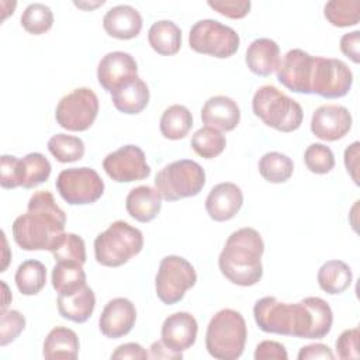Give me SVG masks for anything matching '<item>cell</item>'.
Masks as SVG:
<instances>
[{
	"label": "cell",
	"instance_id": "obj_1",
	"mask_svg": "<svg viewBox=\"0 0 360 360\" xmlns=\"http://www.w3.org/2000/svg\"><path fill=\"white\" fill-rule=\"evenodd\" d=\"M253 316L263 332L301 339H322L333 323L329 304L319 297H307L295 304L263 297L256 301Z\"/></svg>",
	"mask_w": 360,
	"mask_h": 360
},
{
	"label": "cell",
	"instance_id": "obj_2",
	"mask_svg": "<svg viewBox=\"0 0 360 360\" xmlns=\"http://www.w3.org/2000/svg\"><path fill=\"white\" fill-rule=\"evenodd\" d=\"M66 214L49 191L31 195L27 212L17 217L11 231L15 243L24 250H52L65 233Z\"/></svg>",
	"mask_w": 360,
	"mask_h": 360
},
{
	"label": "cell",
	"instance_id": "obj_3",
	"mask_svg": "<svg viewBox=\"0 0 360 360\" xmlns=\"http://www.w3.org/2000/svg\"><path fill=\"white\" fill-rule=\"evenodd\" d=\"M264 242L260 233L249 226L232 232L219 253L218 266L225 278L240 287L257 284L263 276L262 256Z\"/></svg>",
	"mask_w": 360,
	"mask_h": 360
},
{
	"label": "cell",
	"instance_id": "obj_4",
	"mask_svg": "<svg viewBox=\"0 0 360 360\" xmlns=\"http://www.w3.org/2000/svg\"><path fill=\"white\" fill-rule=\"evenodd\" d=\"M248 338L246 322L240 312L224 308L210 321L205 333V347L218 360H235L242 356Z\"/></svg>",
	"mask_w": 360,
	"mask_h": 360
},
{
	"label": "cell",
	"instance_id": "obj_5",
	"mask_svg": "<svg viewBox=\"0 0 360 360\" xmlns=\"http://www.w3.org/2000/svg\"><path fill=\"white\" fill-rule=\"evenodd\" d=\"M252 110L267 127L280 132L298 129L304 118L301 105L271 84H264L256 90L252 98Z\"/></svg>",
	"mask_w": 360,
	"mask_h": 360
},
{
	"label": "cell",
	"instance_id": "obj_6",
	"mask_svg": "<svg viewBox=\"0 0 360 360\" xmlns=\"http://www.w3.org/2000/svg\"><path fill=\"white\" fill-rule=\"evenodd\" d=\"M143 248L142 232L125 221L112 222L94 239L97 263L105 267H120Z\"/></svg>",
	"mask_w": 360,
	"mask_h": 360
},
{
	"label": "cell",
	"instance_id": "obj_7",
	"mask_svg": "<svg viewBox=\"0 0 360 360\" xmlns=\"http://www.w3.org/2000/svg\"><path fill=\"white\" fill-rule=\"evenodd\" d=\"M205 184V172L200 163L181 159L166 165L155 177V187L166 201L197 195Z\"/></svg>",
	"mask_w": 360,
	"mask_h": 360
},
{
	"label": "cell",
	"instance_id": "obj_8",
	"mask_svg": "<svg viewBox=\"0 0 360 360\" xmlns=\"http://www.w3.org/2000/svg\"><path fill=\"white\" fill-rule=\"evenodd\" d=\"M239 42L240 38L233 28L211 18L197 21L188 34V44L193 51L219 59L236 53Z\"/></svg>",
	"mask_w": 360,
	"mask_h": 360
},
{
	"label": "cell",
	"instance_id": "obj_9",
	"mask_svg": "<svg viewBox=\"0 0 360 360\" xmlns=\"http://www.w3.org/2000/svg\"><path fill=\"white\" fill-rule=\"evenodd\" d=\"M195 283L197 273L184 257L169 255L160 260L155 277V290L163 304L173 305L181 301L186 291L194 287Z\"/></svg>",
	"mask_w": 360,
	"mask_h": 360
},
{
	"label": "cell",
	"instance_id": "obj_10",
	"mask_svg": "<svg viewBox=\"0 0 360 360\" xmlns=\"http://www.w3.org/2000/svg\"><path fill=\"white\" fill-rule=\"evenodd\" d=\"M98 114L97 94L89 87H79L63 96L55 111L56 122L73 132L89 129Z\"/></svg>",
	"mask_w": 360,
	"mask_h": 360
},
{
	"label": "cell",
	"instance_id": "obj_11",
	"mask_svg": "<svg viewBox=\"0 0 360 360\" xmlns=\"http://www.w3.org/2000/svg\"><path fill=\"white\" fill-rule=\"evenodd\" d=\"M60 197L70 205L96 202L104 193V181L94 169L70 167L62 170L55 181Z\"/></svg>",
	"mask_w": 360,
	"mask_h": 360
},
{
	"label": "cell",
	"instance_id": "obj_12",
	"mask_svg": "<svg viewBox=\"0 0 360 360\" xmlns=\"http://www.w3.org/2000/svg\"><path fill=\"white\" fill-rule=\"evenodd\" d=\"M352 83L353 73L343 60L315 56L311 94H318L323 98H339L349 93Z\"/></svg>",
	"mask_w": 360,
	"mask_h": 360
},
{
	"label": "cell",
	"instance_id": "obj_13",
	"mask_svg": "<svg viewBox=\"0 0 360 360\" xmlns=\"http://www.w3.org/2000/svg\"><path fill=\"white\" fill-rule=\"evenodd\" d=\"M103 169L117 183L138 181L150 174L145 153L136 145H124L108 153L103 160Z\"/></svg>",
	"mask_w": 360,
	"mask_h": 360
},
{
	"label": "cell",
	"instance_id": "obj_14",
	"mask_svg": "<svg viewBox=\"0 0 360 360\" xmlns=\"http://www.w3.org/2000/svg\"><path fill=\"white\" fill-rule=\"evenodd\" d=\"M315 56L302 49H290L276 69L277 80L288 90L311 94V76Z\"/></svg>",
	"mask_w": 360,
	"mask_h": 360
},
{
	"label": "cell",
	"instance_id": "obj_15",
	"mask_svg": "<svg viewBox=\"0 0 360 360\" xmlns=\"http://www.w3.org/2000/svg\"><path fill=\"white\" fill-rule=\"evenodd\" d=\"M352 128V114L339 104H325L318 107L311 118V132L328 142L342 139Z\"/></svg>",
	"mask_w": 360,
	"mask_h": 360
},
{
	"label": "cell",
	"instance_id": "obj_16",
	"mask_svg": "<svg viewBox=\"0 0 360 360\" xmlns=\"http://www.w3.org/2000/svg\"><path fill=\"white\" fill-rule=\"evenodd\" d=\"M136 321L135 305L124 297L110 300L101 311L98 328L105 338L118 339L128 335Z\"/></svg>",
	"mask_w": 360,
	"mask_h": 360
},
{
	"label": "cell",
	"instance_id": "obj_17",
	"mask_svg": "<svg viewBox=\"0 0 360 360\" xmlns=\"http://www.w3.org/2000/svg\"><path fill=\"white\" fill-rule=\"evenodd\" d=\"M135 76H138V63L128 52H108L97 66L98 83L108 93Z\"/></svg>",
	"mask_w": 360,
	"mask_h": 360
},
{
	"label": "cell",
	"instance_id": "obj_18",
	"mask_svg": "<svg viewBox=\"0 0 360 360\" xmlns=\"http://www.w3.org/2000/svg\"><path fill=\"white\" fill-rule=\"evenodd\" d=\"M198 323L188 312H174L162 323V342L176 353L190 349L197 339Z\"/></svg>",
	"mask_w": 360,
	"mask_h": 360
},
{
	"label": "cell",
	"instance_id": "obj_19",
	"mask_svg": "<svg viewBox=\"0 0 360 360\" xmlns=\"http://www.w3.org/2000/svg\"><path fill=\"white\" fill-rule=\"evenodd\" d=\"M242 204L243 193L239 186L231 181L215 184L205 198L207 214L217 222L232 219L242 208Z\"/></svg>",
	"mask_w": 360,
	"mask_h": 360
},
{
	"label": "cell",
	"instance_id": "obj_20",
	"mask_svg": "<svg viewBox=\"0 0 360 360\" xmlns=\"http://www.w3.org/2000/svg\"><path fill=\"white\" fill-rule=\"evenodd\" d=\"M201 120L207 127L218 131H232L240 121V110L236 101L228 96L210 97L201 108Z\"/></svg>",
	"mask_w": 360,
	"mask_h": 360
},
{
	"label": "cell",
	"instance_id": "obj_21",
	"mask_svg": "<svg viewBox=\"0 0 360 360\" xmlns=\"http://www.w3.org/2000/svg\"><path fill=\"white\" fill-rule=\"evenodd\" d=\"M142 15L129 4L111 7L103 17L104 31L117 39H132L142 30Z\"/></svg>",
	"mask_w": 360,
	"mask_h": 360
},
{
	"label": "cell",
	"instance_id": "obj_22",
	"mask_svg": "<svg viewBox=\"0 0 360 360\" xmlns=\"http://www.w3.org/2000/svg\"><path fill=\"white\" fill-rule=\"evenodd\" d=\"M114 107L124 114H139L149 103L148 84L139 77H131L111 93Z\"/></svg>",
	"mask_w": 360,
	"mask_h": 360
},
{
	"label": "cell",
	"instance_id": "obj_23",
	"mask_svg": "<svg viewBox=\"0 0 360 360\" xmlns=\"http://www.w3.org/2000/svg\"><path fill=\"white\" fill-rule=\"evenodd\" d=\"M249 70L257 76L271 75L280 62V48L270 38H257L246 49L245 56Z\"/></svg>",
	"mask_w": 360,
	"mask_h": 360
},
{
	"label": "cell",
	"instance_id": "obj_24",
	"mask_svg": "<svg viewBox=\"0 0 360 360\" xmlns=\"http://www.w3.org/2000/svg\"><path fill=\"white\" fill-rule=\"evenodd\" d=\"M125 208L129 217L138 222H149L160 212L162 197L159 191L150 186H138L128 193Z\"/></svg>",
	"mask_w": 360,
	"mask_h": 360
},
{
	"label": "cell",
	"instance_id": "obj_25",
	"mask_svg": "<svg viewBox=\"0 0 360 360\" xmlns=\"http://www.w3.org/2000/svg\"><path fill=\"white\" fill-rule=\"evenodd\" d=\"M96 307L93 290L86 284L73 294L58 295V312L62 318L76 323L86 322Z\"/></svg>",
	"mask_w": 360,
	"mask_h": 360
},
{
	"label": "cell",
	"instance_id": "obj_26",
	"mask_svg": "<svg viewBox=\"0 0 360 360\" xmlns=\"http://www.w3.org/2000/svg\"><path fill=\"white\" fill-rule=\"evenodd\" d=\"M79 338L75 330L56 326L45 338L42 356L46 360H75L79 354Z\"/></svg>",
	"mask_w": 360,
	"mask_h": 360
},
{
	"label": "cell",
	"instance_id": "obj_27",
	"mask_svg": "<svg viewBox=\"0 0 360 360\" xmlns=\"http://www.w3.org/2000/svg\"><path fill=\"white\" fill-rule=\"evenodd\" d=\"M148 41L159 55H176L181 48V30L170 20H159L150 25Z\"/></svg>",
	"mask_w": 360,
	"mask_h": 360
},
{
	"label": "cell",
	"instance_id": "obj_28",
	"mask_svg": "<svg viewBox=\"0 0 360 360\" xmlns=\"http://www.w3.org/2000/svg\"><path fill=\"white\" fill-rule=\"evenodd\" d=\"M318 284L322 291L330 295L342 294L352 284L353 276L349 264L342 260H328L318 270Z\"/></svg>",
	"mask_w": 360,
	"mask_h": 360
},
{
	"label": "cell",
	"instance_id": "obj_29",
	"mask_svg": "<svg viewBox=\"0 0 360 360\" xmlns=\"http://www.w3.org/2000/svg\"><path fill=\"white\" fill-rule=\"evenodd\" d=\"M52 287L58 294L69 295L86 285V273L83 264L70 262H56L52 269Z\"/></svg>",
	"mask_w": 360,
	"mask_h": 360
},
{
	"label": "cell",
	"instance_id": "obj_30",
	"mask_svg": "<svg viewBox=\"0 0 360 360\" xmlns=\"http://www.w3.org/2000/svg\"><path fill=\"white\" fill-rule=\"evenodd\" d=\"M159 127L166 139H183L193 127V115L186 105L173 104L163 111Z\"/></svg>",
	"mask_w": 360,
	"mask_h": 360
},
{
	"label": "cell",
	"instance_id": "obj_31",
	"mask_svg": "<svg viewBox=\"0 0 360 360\" xmlns=\"http://www.w3.org/2000/svg\"><path fill=\"white\" fill-rule=\"evenodd\" d=\"M14 281L22 295H35L45 287L46 269L39 260H25L17 267Z\"/></svg>",
	"mask_w": 360,
	"mask_h": 360
},
{
	"label": "cell",
	"instance_id": "obj_32",
	"mask_svg": "<svg viewBox=\"0 0 360 360\" xmlns=\"http://www.w3.org/2000/svg\"><path fill=\"white\" fill-rule=\"evenodd\" d=\"M294 172L292 160L280 152H267L259 160V173L269 183H285Z\"/></svg>",
	"mask_w": 360,
	"mask_h": 360
},
{
	"label": "cell",
	"instance_id": "obj_33",
	"mask_svg": "<svg viewBox=\"0 0 360 360\" xmlns=\"http://www.w3.org/2000/svg\"><path fill=\"white\" fill-rule=\"evenodd\" d=\"M226 146L225 135L211 127H202L197 129L191 138V148L193 150L204 158V159H214L224 152Z\"/></svg>",
	"mask_w": 360,
	"mask_h": 360
},
{
	"label": "cell",
	"instance_id": "obj_34",
	"mask_svg": "<svg viewBox=\"0 0 360 360\" xmlns=\"http://www.w3.org/2000/svg\"><path fill=\"white\" fill-rule=\"evenodd\" d=\"M325 18L335 27L356 25L360 20L359 0H330L323 7Z\"/></svg>",
	"mask_w": 360,
	"mask_h": 360
},
{
	"label": "cell",
	"instance_id": "obj_35",
	"mask_svg": "<svg viewBox=\"0 0 360 360\" xmlns=\"http://www.w3.org/2000/svg\"><path fill=\"white\" fill-rule=\"evenodd\" d=\"M48 150L58 162L70 163L84 156V142L79 136L56 134L48 141Z\"/></svg>",
	"mask_w": 360,
	"mask_h": 360
},
{
	"label": "cell",
	"instance_id": "obj_36",
	"mask_svg": "<svg viewBox=\"0 0 360 360\" xmlns=\"http://www.w3.org/2000/svg\"><path fill=\"white\" fill-rule=\"evenodd\" d=\"M20 21L27 32L32 35H41L52 28L53 13L44 3H31L22 11Z\"/></svg>",
	"mask_w": 360,
	"mask_h": 360
},
{
	"label": "cell",
	"instance_id": "obj_37",
	"mask_svg": "<svg viewBox=\"0 0 360 360\" xmlns=\"http://www.w3.org/2000/svg\"><path fill=\"white\" fill-rule=\"evenodd\" d=\"M51 253L56 262H70L79 264L86 263L84 240L76 233H63Z\"/></svg>",
	"mask_w": 360,
	"mask_h": 360
},
{
	"label": "cell",
	"instance_id": "obj_38",
	"mask_svg": "<svg viewBox=\"0 0 360 360\" xmlns=\"http://www.w3.org/2000/svg\"><path fill=\"white\" fill-rule=\"evenodd\" d=\"M22 163H24V184H22V187L27 190L42 184L51 176L52 166H51L49 160L42 153H38V152L28 153L22 158Z\"/></svg>",
	"mask_w": 360,
	"mask_h": 360
},
{
	"label": "cell",
	"instance_id": "obj_39",
	"mask_svg": "<svg viewBox=\"0 0 360 360\" xmlns=\"http://www.w3.org/2000/svg\"><path fill=\"white\" fill-rule=\"evenodd\" d=\"M307 169L315 174H326L335 166V156L329 146L323 143H311L304 152Z\"/></svg>",
	"mask_w": 360,
	"mask_h": 360
},
{
	"label": "cell",
	"instance_id": "obj_40",
	"mask_svg": "<svg viewBox=\"0 0 360 360\" xmlns=\"http://www.w3.org/2000/svg\"><path fill=\"white\" fill-rule=\"evenodd\" d=\"M0 184L3 188L22 187L24 184V163L15 156L3 155L0 159Z\"/></svg>",
	"mask_w": 360,
	"mask_h": 360
},
{
	"label": "cell",
	"instance_id": "obj_41",
	"mask_svg": "<svg viewBox=\"0 0 360 360\" xmlns=\"http://www.w3.org/2000/svg\"><path fill=\"white\" fill-rule=\"evenodd\" d=\"M25 328V318L15 309H4L0 316V346L14 342Z\"/></svg>",
	"mask_w": 360,
	"mask_h": 360
},
{
	"label": "cell",
	"instance_id": "obj_42",
	"mask_svg": "<svg viewBox=\"0 0 360 360\" xmlns=\"http://www.w3.org/2000/svg\"><path fill=\"white\" fill-rule=\"evenodd\" d=\"M207 4L217 13L233 20L248 15L252 7L249 0H208Z\"/></svg>",
	"mask_w": 360,
	"mask_h": 360
},
{
	"label": "cell",
	"instance_id": "obj_43",
	"mask_svg": "<svg viewBox=\"0 0 360 360\" xmlns=\"http://www.w3.org/2000/svg\"><path fill=\"white\" fill-rule=\"evenodd\" d=\"M359 338L360 332L357 328L343 330L336 340V354L342 360L357 359L359 353Z\"/></svg>",
	"mask_w": 360,
	"mask_h": 360
},
{
	"label": "cell",
	"instance_id": "obj_44",
	"mask_svg": "<svg viewBox=\"0 0 360 360\" xmlns=\"http://www.w3.org/2000/svg\"><path fill=\"white\" fill-rule=\"evenodd\" d=\"M256 360H287L288 354L284 345L274 340H263L256 346Z\"/></svg>",
	"mask_w": 360,
	"mask_h": 360
},
{
	"label": "cell",
	"instance_id": "obj_45",
	"mask_svg": "<svg viewBox=\"0 0 360 360\" xmlns=\"http://www.w3.org/2000/svg\"><path fill=\"white\" fill-rule=\"evenodd\" d=\"M149 357V353L139 345V343H124L120 345L112 353H111V359L117 360V359H134V360H145Z\"/></svg>",
	"mask_w": 360,
	"mask_h": 360
},
{
	"label": "cell",
	"instance_id": "obj_46",
	"mask_svg": "<svg viewBox=\"0 0 360 360\" xmlns=\"http://www.w3.org/2000/svg\"><path fill=\"white\" fill-rule=\"evenodd\" d=\"M359 44H360V31L347 32L340 38V51L343 52V55L350 58L354 63L360 62Z\"/></svg>",
	"mask_w": 360,
	"mask_h": 360
},
{
	"label": "cell",
	"instance_id": "obj_47",
	"mask_svg": "<svg viewBox=\"0 0 360 360\" xmlns=\"http://www.w3.org/2000/svg\"><path fill=\"white\" fill-rule=\"evenodd\" d=\"M335 354L329 349V346L323 343H312L308 346L301 347L298 353V360H308V359H333Z\"/></svg>",
	"mask_w": 360,
	"mask_h": 360
},
{
	"label": "cell",
	"instance_id": "obj_48",
	"mask_svg": "<svg viewBox=\"0 0 360 360\" xmlns=\"http://www.w3.org/2000/svg\"><path fill=\"white\" fill-rule=\"evenodd\" d=\"M359 142H353L350 146L346 148L345 150V166L347 169V173L352 176L353 181L359 184V177H357V170H359Z\"/></svg>",
	"mask_w": 360,
	"mask_h": 360
},
{
	"label": "cell",
	"instance_id": "obj_49",
	"mask_svg": "<svg viewBox=\"0 0 360 360\" xmlns=\"http://www.w3.org/2000/svg\"><path fill=\"white\" fill-rule=\"evenodd\" d=\"M149 349H150L149 357H152V359H176L177 360V359L183 357L181 353H176V352L170 350L169 347H166L162 340L153 342Z\"/></svg>",
	"mask_w": 360,
	"mask_h": 360
},
{
	"label": "cell",
	"instance_id": "obj_50",
	"mask_svg": "<svg viewBox=\"0 0 360 360\" xmlns=\"http://www.w3.org/2000/svg\"><path fill=\"white\" fill-rule=\"evenodd\" d=\"M104 4V0H101V1H97L96 4H86V3H77V1H75V6H77V7H80V8H94V7H97V6H103Z\"/></svg>",
	"mask_w": 360,
	"mask_h": 360
}]
</instances>
